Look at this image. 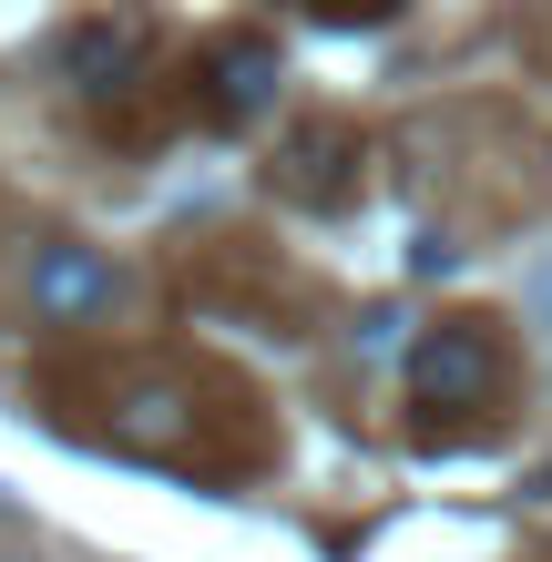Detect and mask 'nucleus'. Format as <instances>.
I'll list each match as a JSON object with an SVG mask.
<instances>
[{"label":"nucleus","mask_w":552,"mask_h":562,"mask_svg":"<svg viewBox=\"0 0 552 562\" xmlns=\"http://www.w3.org/2000/svg\"><path fill=\"white\" fill-rule=\"evenodd\" d=\"M277 82H286V52H277V31H256V21L205 31L194 61H184V103H194V123H215V134L267 123L277 113Z\"/></svg>","instance_id":"7ed1b4c3"},{"label":"nucleus","mask_w":552,"mask_h":562,"mask_svg":"<svg viewBox=\"0 0 552 562\" xmlns=\"http://www.w3.org/2000/svg\"><path fill=\"white\" fill-rule=\"evenodd\" d=\"M61 72H72L82 103L113 123L123 92H144V72H154V31L144 21H72L61 31Z\"/></svg>","instance_id":"423d86ee"},{"label":"nucleus","mask_w":552,"mask_h":562,"mask_svg":"<svg viewBox=\"0 0 552 562\" xmlns=\"http://www.w3.org/2000/svg\"><path fill=\"white\" fill-rule=\"evenodd\" d=\"M42 409L61 440L154 460L184 481H256L277 471V409L246 369L205 348H144L103 358V369H42Z\"/></svg>","instance_id":"f257e3e1"},{"label":"nucleus","mask_w":552,"mask_h":562,"mask_svg":"<svg viewBox=\"0 0 552 562\" xmlns=\"http://www.w3.org/2000/svg\"><path fill=\"white\" fill-rule=\"evenodd\" d=\"M409 409L430 450L461 440H502L511 409H522V348H511L502 307H450L409 338Z\"/></svg>","instance_id":"f03ea898"},{"label":"nucleus","mask_w":552,"mask_h":562,"mask_svg":"<svg viewBox=\"0 0 552 562\" xmlns=\"http://www.w3.org/2000/svg\"><path fill=\"white\" fill-rule=\"evenodd\" d=\"M123 296V267L92 236H31L21 256V317L52 327V338H72V327H103Z\"/></svg>","instance_id":"20e7f679"},{"label":"nucleus","mask_w":552,"mask_h":562,"mask_svg":"<svg viewBox=\"0 0 552 562\" xmlns=\"http://www.w3.org/2000/svg\"><path fill=\"white\" fill-rule=\"evenodd\" d=\"M369 134L348 113H317V123H297V134L277 144V164H267V184L286 194V205H317V215H348L369 194Z\"/></svg>","instance_id":"39448f33"}]
</instances>
